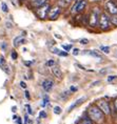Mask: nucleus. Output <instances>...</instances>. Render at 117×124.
I'll return each instance as SVG.
<instances>
[{
	"label": "nucleus",
	"instance_id": "1",
	"mask_svg": "<svg viewBox=\"0 0 117 124\" xmlns=\"http://www.w3.org/2000/svg\"><path fill=\"white\" fill-rule=\"evenodd\" d=\"M88 116L90 117V119L93 121V122L97 123V124H102L103 121H104V115L102 111H101L96 104L95 105H91L90 107L88 108V111H87Z\"/></svg>",
	"mask_w": 117,
	"mask_h": 124
},
{
	"label": "nucleus",
	"instance_id": "2",
	"mask_svg": "<svg viewBox=\"0 0 117 124\" xmlns=\"http://www.w3.org/2000/svg\"><path fill=\"white\" fill-rule=\"evenodd\" d=\"M101 13H102V12H101V10L98 7H95L90 13V16L88 17V19H89V25H90L92 29H94V27H96L98 25L99 17H100Z\"/></svg>",
	"mask_w": 117,
	"mask_h": 124
},
{
	"label": "nucleus",
	"instance_id": "3",
	"mask_svg": "<svg viewBox=\"0 0 117 124\" xmlns=\"http://www.w3.org/2000/svg\"><path fill=\"white\" fill-rule=\"evenodd\" d=\"M98 26L100 27L101 31L106 32V31H109L111 27V21H110V17L109 14L107 12H102L99 17V22H98Z\"/></svg>",
	"mask_w": 117,
	"mask_h": 124
},
{
	"label": "nucleus",
	"instance_id": "4",
	"mask_svg": "<svg viewBox=\"0 0 117 124\" xmlns=\"http://www.w3.org/2000/svg\"><path fill=\"white\" fill-rule=\"evenodd\" d=\"M96 105L106 116L111 115V102L110 101H107L104 99H100V100L96 101Z\"/></svg>",
	"mask_w": 117,
	"mask_h": 124
},
{
	"label": "nucleus",
	"instance_id": "5",
	"mask_svg": "<svg viewBox=\"0 0 117 124\" xmlns=\"http://www.w3.org/2000/svg\"><path fill=\"white\" fill-rule=\"evenodd\" d=\"M88 1L87 0H76L75 3L73 4L72 8H71V13L72 14H77V13H80L87 8Z\"/></svg>",
	"mask_w": 117,
	"mask_h": 124
},
{
	"label": "nucleus",
	"instance_id": "6",
	"mask_svg": "<svg viewBox=\"0 0 117 124\" xmlns=\"http://www.w3.org/2000/svg\"><path fill=\"white\" fill-rule=\"evenodd\" d=\"M51 10V5L49 3H45L44 5H42V7L36 8V15L38 18H40V19H45L48 16H49V12Z\"/></svg>",
	"mask_w": 117,
	"mask_h": 124
},
{
	"label": "nucleus",
	"instance_id": "7",
	"mask_svg": "<svg viewBox=\"0 0 117 124\" xmlns=\"http://www.w3.org/2000/svg\"><path fill=\"white\" fill-rule=\"evenodd\" d=\"M104 8L109 15H116L117 14V4L114 0H106L104 2Z\"/></svg>",
	"mask_w": 117,
	"mask_h": 124
},
{
	"label": "nucleus",
	"instance_id": "8",
	"mask_svg": "<svg viewBox=\"0 0 117 124\" xmlns=\"http://www.w3.org/2000/svg\"><path fill=\"white\" fill-rule=\"evenodd\" d=\"M61 11H62V8L59 7V5H55V7L51 8L50 12H49V19L51 20H56L58 17L60 16Z\"/></svg>",
	"mask_w": 117,
	"mask_h": 124
},
{
	"label": "nucleus",
	"instance_id": "9",
	"mask_svg": "<svg viewBox=\"0 0 117 124\" xmlns=\"http://www.w3.org/2000/svg\"><path fill=\"white\" fill-rule=\"evenodd\" d=\"M41 86L47 93H50L54 87V81L53 80H51V79H45V80L42 81Z\"/></svg>",
	"mask_w": 117,
	"mask_h": 124
},
{
	"label": "nucleus",
	"instance_id": "10",
	"mask_svg": "<svg viewBox=\"0 0 117 124\" xmlns=\"http://www.w3.org/2000/svg\"><path fill=\"white\" fill-rule=\"evenodd\" d=\"M51 69H52V73H53V75L56 77V78H58V79L62 78V72H61V70H60L59 66L54 65V66H52Z\"/></svg>",
	"mask_w": 117,
	"mask_h": 124
},
{
	"label": "nucleus",
	"instance_id": "11",
	"mask_svg": "<svg viewBox=\"0 0 117 124\" xmlns=\"http://www.w3.org/2000/svg\"><path fill=\"white\" fill-rule=\"evenodd\" d=\"M14 43V46L15 47H18V46H19L20 44H24V43H25L26 41H25V39L23 38V36H17L16 38L14 39V41H13Z\"/></svg>",
	"mask_w": 117,
	"mask_h": 124
},
{
	"label": "nucleus",
	"instance_id": "12",
	"mask_svg": "<svg viewBox=\"0 0 117 124\" xmlns=\"http://www.w3.org/2000/svg\"><path fill=\"white\" fill-rule=\"evenodd\" d=\"M45 3H48V0H34V1H32V7L34 8H38L44 5Z\"/></svg>",
	"mask_w": 117,
	"mask_h": 124
},
{
	"label": "nucleus",
	"instance_id": "13",
	"mask_svg": "<svg viewBox=\"0 0 117 124\" xmlns=\"http://www.w3.org/2000/svg\"><path fill=\"white\" fill-rule=\"evenodd\" d=\"M84 54H88V55H91L93 56V57L97 58V59H102V57H101V55L98 53V51H96V49H94V51H88V52H84Z\"/></svg>",
	"mask_w": 117,
	"mask_h": 124
},
{
	"label": "nucleus",
	"instance_id": "14",
	"mask_svg": "<svg viewBox=\"0 0 117 124\" xmlns=\"http://www.w3.org/2000/svg\"><path fill=\"white\" fill-rule=\"evenodd\" d=\"M84 99H85V97H81L80 99H78V100H77V101L75 102V103H73V104H72V105H71V106H70V108H69V111L73 110V109H74V108H75V107H77V106H78V105H80V104L82 103V102H84Z\"/></svg>",
	"mask_w": 117,
	"mask_h": 124
},
{
	"label": "nucleus",
	"instance_id": "15",
	"mask_svg": "<svg viewBox=\"0 0 117 124\" xmlns=\"http://www.w3.org/2000/svg\"><path fill=\"white\" fill-rule=\"evenodd\" d=\"M79 124H94V122L90 119V117H87V116H84V117H82L80 121H79Z\"/></svg>",
	"mask_w": 117,
	"mask_h": 124
},
{
	"label": "nucleus",
	"instance_id": "16",
	"mask_svg": "<svg viewBox=\"0 0 117 124\" xmlns=\"http://www.w3.org/2000/svg\"><path fill=\"white\" fill-rule=\"evenodd\" d=\"M110 21H111V24H112V25L117 26V14L110 16Z\"/></svg>",
	"mask_w": 117,
	"mask_h": 124
},
{
	"label": "nucleus",
	"instance_id": "17",
	"mask_svg": "<svg viewBox=\"0 0 117 124\" xmlns=\"http://www.w3.org/2000/svg\"><path fill=\"white\" fill-rule=\"evenodd\" d=\"M0 66H1V70H3V72H4V73H7V74H8V75H10V74H11L10 67H8V64H7V63H4V64H3V65H0Z\"/></svg>",
	"mask_w": 117,
	"mask_h": 124
},
{
	"label": "nucleus",
	"instance_id": "18",
	"mask_svg": "<svg viewBox=\"0 0 117 124\" xmlns=\"http://www.w3.org/2000/svg\"><path fill=\"white\" fill-rule=\"evenodd\" d=\"M49 103H50L49 97H48V96H44V97H43V100H42V103H41V106H42V107H44L45 105H48Z\"/></svg>",
	"mask_w": 117,
	"mask_h": 124
},
{
	"label": "nucleus",
	"instance_id": "19",
	"mask_svg": "<svg viewBox=\"0 0 117 124\" xmlns=\"http://www.w3.org/2000/svg\"><path fill=\"white\" fill-rule=\"evenodd\" d=\"M61 113H62V109H61L60 106H55L54 107V114L55 115H60Z\"/></svg>",
	"mask_w": 117,
	"mask_h": 124
},
{
	"label": "nucleus",
	"instance_id": "20",
	"mask_svg": "<svg viewBox=\"0 0 117 124\" xmlns=\"http://www.w3.org/2000/svg\"><path fill=\"white\" fill-rule=\"evenodd\" d=\"M1 10H2V12H4V13H8V8L5 2H2L1 3Z\"/></svg>",
	"mask_w": 117,
	"mask_h": 124
},
{
	"label": "nucleus",
	"instance_id": "21",
	"mask_svg": "<svg viewBox=\"0 0 117 124\" xmlns=\"http://www.w3.org/2000/svg\"><path fill=\"white\" fill-rule=\"evenodd\" d=\"M100 51H102L106 54H109L110 53V47L109 46H100Z\"/></svg>",
	"mask_w": 117,
	"mask_h": 124
},
{
	"label": "nucleus",
	"instance_id": "22",
	"mask_svg": "<svg viewBox=\"0 0 117 124\" xmlns=\"http://www.w3.org/2000/svg\"><path fill=\"white\" fill-rule=\"evenodd\" d=\"M79 43H80V44H82V45H87V44H89V40H88L87 38L80 39V40H79Z\"/></svg>",
	"mask_w": 117,
	"mask_h": 124
},
{
	"label": "nucleus",
	"instance_id": "23",
	"mask_svg": "<svg viewBox=\"0 0 117 124\" xmlns=\"http://www.w3.org/2000/svg\"><path fill=\"white\" fill-rule=\"evenodd\" d=\"M39 118H40V119H45V118H47V113H45L44 110H41L40 113H39Z\"/></svg>",
	"mask_w": 117,
	"mask_h": 124
},
{
	"label": "nucleus",
	"instance_id": "24",
	"mask_svg": "<svg viewBox=\"0 0 117 124\" xmlns=\"http://www.w3.org/2000/svg\"><path fill=\"white\" fill-rule=\"evenodd\" d=\"M25 108H26V110H27V114H29V115H32V114H33L32 107H31V105H30V104H26V105H25Z\"/></svg>",
	"mask_w": 117,
	"mask_h": 124
},
{
	"label": "nucleus",
	"instance_id": "25",
	"mask_svg": "<svg viewBox=\"0 0 117 124\" xmlns=\"http://www.w3.org/2000/svg\"><path fill=\"white\" fill-rule=\"evenodd\" d=\"M62 48H63L66 52H67V51H70V49H72V45H71V44H69V45L63 44V45H62Z\"/></svg>",
	"mask_w": 117,
	"mask_h": 124
},
{
	"label": "nucleus",
	"instance_id": "26",
	"mask_svg": "<svg viewBox=\"0 0 117 124\" xmlns=\"http://www.w3.org/2000/svg\"><path fill=\"white\" fill-rule=\"evenodd\" d=\"M11 57H12V59H13V60H16V59H17V57H18L17 53L15 52V51H13V52L11 53Z\"/></svg>",
	"mask_w": 117,
	"mask_h": 124
},
{
	"label": "nucleus",
	"instance_id": "27",
	"mask_svg": "<svg viewBox=\"0 0 117 124\" xmlns=\"http://www.w3.org/2000/svg\"><path fill=\"white\" fill-rule=\"evenodd\" d=\"M67 55H69V54H67V52H66V51H60V53H59V54H58V56H61V57H67Z\"/></svg>",
	"mask_w": 117,
	"mask_h": 124
},
{
	"label": "nucleus",
	"instance_id": "28",
	"mask_svg": "<svg viewBox=\"0 0 117 124\" xmlns=\"http://www.w3.org/2000/svg\"><path fill=\"white\" fill-rule=\"evenodd\" d=\"M47 65L50 66V67L54 66V65H55V61H54V60H49V61L47 62Z\"/></svg>",
	"mask_w": 117,
	"mask_h": 124
},
{
	"label": "nucleus",
	"instance_id": "29",
	"mask_svg": "<svg viewBox=\"0 0 117 124\" xmlns=\"http://www.w3.org/2000/svg\"><path fill=\"white\" fill-rule=\"evenodd\" d=\"M115 79H117V76H115V75L109 76L108 77V82H111V81H113V80H115Z\"/></svg>",
	"mask_w": 117,
	"mask_h": 124
},
{
	"label": "nucleus",
	"instance_id": "30",
	"mask_svg": "<svg viewBox=\"0 0 117 124\" xmlns=\"http://www.w3.org/2000/svg\"><path fill=\"white\" fill-rule=\"evenodd\" d=\"M72 54H73L74 56H77V55L79 54V49H78V48H74L73 52H72Z\"/></svg>",
	"mask_w": 117,
	"mask_h": 124
},
{
	"label": "nucleus",
	"instance_id": "31",
	"mask_svg": "<svg viewBox=\"0 0 117 124\" xmlns=\"http://www.w3.org/2000/svg\"><path fill=\"white\" fill-rule=\"evenodd\" d=\"M52 53H53V54L58 55V54L60 53V49H58V48H53V49H52Z\"/></svg>",
	"mask_w": 117,
	"mask_h": 124
},
{
	"label": "nucleus",
	"instance_id": "32",
	"mask_svg": "<svg viewBox=\"0 0 117 124\" xmlns=\"http://www.w3.org/2000/svg\"><path fill=\"white\" fill-rule=\"evenodd\" d=\"M70 92H72V93L77 92V87H75V86H71V87H70Z\"/></svg>",
	"mask_w": 117,
	"mask_h": 124
},
{
	"label": "nucleus",
	"instance_id": "33",
	"mask_svg": "<svg viewBox=\"0 0 117 124\" xmlns=\"http://www.w3.org/2000/svg\"><path fill=\"white\" fill-rule=\"evenodd\" d=\"M20 86H21L22 88H26V83L23 82V81H21V82H20Z\"/></svg>",
	"mask_w": 117,
	"mask_h": 124
},
{
	"label": "nucleus",
	"instance_id": "34",
	"mask_svg": "<svg viewBox=\"0 0 117 124\" xmlns=\"http://www.w3.org/2000/svg\"><path fill=\"white\" fill-rule=\"evenodd\" d=\"M25 98L27 99V100H30L31 96H30V92L29 91H25Z\"/></svg>",
	"mask_w": 117,
	"mask_h": 124
},
{
	"label": "nucleus",
	"instance_id": "35",
	"mask_svg": "<svg viewBox=\"0 0 117 124\" xmlns=\"http://www.w3.org/2000/svg\"><path fill=\"white\" fill-rule=\"evenodd\" d=\"M107 72H108V69H103V70H100L99 74H100V75H103V74H106Z\"/></svg>",
	"mask_w": 117,
	"mask_h": 124
},
{
	"label": "nucleus",
	"instance_id": "36",
	"mask_svg": "<svg viewBox=\"0 0 117 124\" xmlns=\"http://www.w3.org/2000/svg\"><path fill=\"white\" fill-rule=\"evenodd\" d=\"M27 122H29V117H27V115H25L24 116V124H27Z\"/></svg>",
	"mask_w": 117,
	"mask_h": 124
},
{
	"label": "nucleus",
	"instance_id": "37",
	"mask_svg": "<svg viewBox=\"0 0 117 124\" xmlns=\"http://www.w3.org/2000/svg\"><path fill=\"white\" fill-rule=\"evenodd\" d=\"M73 1H74V0H66V3H67V5H69L70 3H72Z\"/></svg>",
	"mask_w": 117,
	"mask_h": 124
},
{
	"label": "nucleus",
	"instance_id": "38",
	"mask_svg": "<svg viewBox=\"0 0 117 124\" xmlns=\"http://www.w3.org/2000/svg\"><path fill=\"white\" fill-rule=\"evenodd\" d=\"M24 64H25L26 66H31V64H32V62H29V61H25L24 62Z\"/></svg>",
	"mask_w": 117,
	"mask_h": 124
},
{
	"label": "nucleus",
	"instance_id": "39",
	"mask_svg": "<svg viewBox=\"0 0 117 124\" xmlns=\"http://www.w3.org/2000/svg\"><path fill=\"white\" fill-rule=\"evenodd\" d=\"M12 111H13V113H16V111H17V107L13 106V107H12Z\"/></svg>",
	"mask_w": 117,
	"mask_h": 124
},
{
	"label": "nucleus",
	"instance_id": "40",
	"mask_svg": "<svg viewBox=\"0 0 117 124\" xmlns=\"http://www.w3.org/2000/svg\"><path fill=\"white\" fill-rule=\"evenodd\" d=\"M17 123H18V124H22V121H21V118H17Z\"/></svg>",
	"mask_w": 117,
	"mask_h": 124
},
{
	"label": "nucleus",
	"instance_id": "41",
	"mask_svg": "<svg viewBox=\"0 0 117 124\" xmlns=\"http://www.w3.org/2000/svg\"><path fill=\"white\" fill-rule=\"evenodd\" d=\"M7 25H8V27H10V29H11L12 26H13V25H11V23H10V22H7Z\"/></svg>",
	"mask_w": 117,
	"mask_h": 124
},
{
	"label": "nucleus",
	"instance_id": "42",
	"mask_svg": "<svg viewBox=\"0 0 117 124\" xmlns=\"http://www.w3.org/2000/svg\"><path fill=\"white\" fill-rule=\"evenodd\" d=\"M17 118H18V117L16 116V115H14V116H13V120H15V121H16V120H17Z\"/></svg>",
	"mask_w": 117,
	"mask_h": 124
},
{
	"label": "nucleus",
	"instance_id": "43",
	"mask_svg": "<svg viewBox=\"0 0 117 124\" xmlns=\"http://www.w3.org/2000/svg\"><path fill=\"white\" fill-rule=\"evenodd\" d=\"M114 1H115V2H116V4H117V0H114Z\"/></svg>",
	"mask_w": 117,
	"mask_h": 124
},
{
	"label": "nucleus",
	"instance_id": "44",
	"mask_svg": "<svg viewBox=\"0 0 117 124\" xmlns=\"http://www.w3.org/2000/svg\"><path fill=\"white\" fill-rule=\"evenodd\" d=\"M0 20H1V19H0Z\"/></svg>",
	"mask_w": 117,
	"mask_h": 124
}]
</instances>
